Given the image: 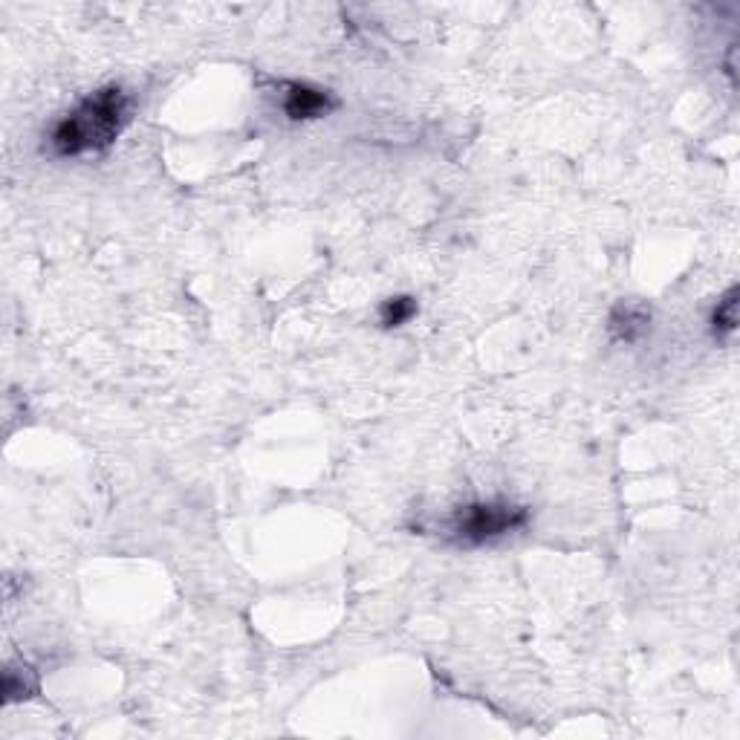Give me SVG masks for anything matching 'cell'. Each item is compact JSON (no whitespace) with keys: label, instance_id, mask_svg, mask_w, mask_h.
<instances>
[{"label":"cell","instance_id":"cell-2","mask_svg":"<svg viewBox=\"0 0 740 740\" xmlns=\"http://www.w3.org/2000/svg\"><path fill=\"white\" fill-rule=\"evenodd\" d=\"M530 524V510L512 501H475L466 503L446 521L448 538L463 547L498 542L503 535L524 530Z\"/></svg>","mask_w":740,"mask_h":740},{"label":"cell","instance_id":"cell-5","mask_svg":"<svg viewBox=\"0 0 740 740\" xmlns=\"http://www.w3.org/2000/svg\"><path fill=\"white\" fill-rule=\"evenodd\" d=\"M738 298L740 289L732 287L717 301L715 312H711V330H715L717 339H729L738 330Z\"/></svg>","mask_w":740,"mask_h":740},{"label":"cell","instance_id":"cell-7","mask_svg":"<svg viewBox=\"0 0 740 740\" xmlns=\"http://www.w3.org/2000/svg\"><path fill=\"white\" fill-rule=\"evenodd\" d=\"M35 692H38V680H35L33 669L26 671L24 680H18V669H7V683H3L7 703H15L21 697H33Z\"/></svg>","mask_w":740,"mask_h":740},{"label":"cell","instance_id":"cell-6","mask_svg":"<svg viewBox=\"0 0 740 740\" xmlns=\"http://www.w3.org/2000/svg\"><path fill=\"white\" fill-rule=\"evenodd\" d=\"M417 316V298L411 295H394L379 307V325L383 327H402Z\"/></svg>","mask_w":740,"mask_h":740},{"label":"cell","instance_id":"cell-4","mask_svg":"<svg viewBox=\"0 0 740 740\" xmlns=\"http://www.w3.org/2000/svg\"><path fill=\"white\" fill-rule=\"evenodd\" d=\"M607 333L619 344L642 342L651 333V310L642 304H616L607 316Z\"/></svg>","mask_w":740,"mask_h":740},{"label":"cell","instance_id":"cell-1","mask_svg":"<svg viewBox=\"0 0 740 740\" xmlns=\"http://www.w3.org/2000/svg\"><path fill=\"white\" fill-rule=\"evenodd\" d=\"M130 119V96L116 84L90 93L67 116L53 125L47 136L49 151L56 157L107 151Z\"/></svg>","mask_w":740,"mask_h":740},{"label":"cell","instance_id":"cell-3","mask_svg":"<svg viewBox=\"0 0 740 740\" xmlns=\"http://www.w3.org/2000/svg\"><path fill=\"white\" fill-rule=\"evenodd\" d=\"M335 104L339 102L321 88L298 84V81H289L281 88V111L287 113V119L293 122L325 119L327 113L335 111Z\"/></svg>","mask_w":740,"mask_h":740}]
</instances>
